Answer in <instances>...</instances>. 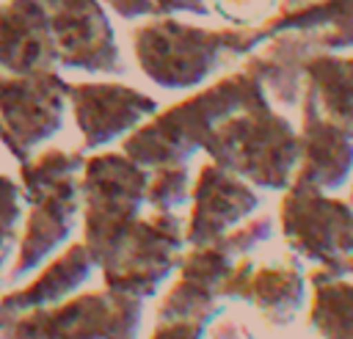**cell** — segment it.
Here are the masks:
<instances>
[{"label":"cell","instance_id":"cell-6","mask_svg":"<svg viewBox=\"0 0 353 339\" xmlns=\"http://www.w3.org/2000/svg\"><path fill=\"white\" fill-rule=\"evenodd\" d=\"M152 171L124 152H97L85 157L80 174L83 243L99 267L116 240L141 215Z\"/></svg>","mask_w":353,"mask_h":339},{"label":"cell","instance_id":"cell-10","mask_svg":"<svg viewBox=\"0 0 353 339\" xmlns=\"http://www.w3.org/2000/svg\"><path fill=\"white\" fill-rule=\"evenodd\" d=\"M58 47V66L88 74H124L121 50L102 0H44Z\"/></svg>","mask_w":353,"mask_h":339},{"label":"cell","instance_id":"cell-24","mask_svg":"<svg viewBox=\"0 0 353 339\" xmlns=\"http://www.w3.org/2000/svg\"><path fill=\"white\" fill-rule=\"evenodd\" d=\"M204 328H207L204 322L171 320V322H160L149 339H204Z\"/></svg>","mask_w":353,"mask_h":339},{"label":"cell","instance_id":"cell-17","mask_svg":"<svg viewBox=\"0 0 353 339\" xmlns=\"http://www.w3.org/2000/svg\"><path fill=\"white\" fill-rule=\"evenodd\" d=\"M94 259L85 248V243H69L55 259L44 265V270L25 287L11 289L0 298V317L19 314L39 306H52L74 295L94 273Z\"/></svg>","mask_w":353,"mask_h":339},{"label":"cell","instance_id":"cell-26","mask_svg":"<svg viewBox=\"0 0 353 339\" xmlns=\"http://www.w3.org/2000/svg\"><path fill=\"white\" fill-rule=\"evenodd\" d=\"M160 14H193V17H210L212 8L207 0H154Z\"/></svg>","mask_w":353,"mask_h":339},{"label":"cell","instance_id":"cell-25","mask_svg":"<svg viewBox=\"0 0 353 339\" xmlns=\"http://www.w3.org/2000/svg\"><path fill=\"white\" fill-rule=\"evenodd\" d=\"M110 6L121 19H143V17H160V8L154 0H102Z\"/></svg>","mask_w":353,"mask_h":339},{"label":"cell","instance_id":"cell-14","mask_svg":"<svg viewBox=\"0 0 353 339\" xmlns=\"http://www.w3.org/2000/svg\"><path fill=\"white\" fill-rule=\"evenodd\" d=\"M223 298L259 309L276 325H290L306 303V273L298 259L254 265L243 256L223 284Z\"/></svg>","mask_w":353,"mask_h":339},{"label":"cell","instance_id":"cell-2","mask_svg":"<svg viewBox=\"0 0 353 339\" xmlns=\"http://www.w3.org/2000/svg\"><path fill=\"white\" fill-rule=\"evenodd\" d=\"M138 69L165 91H185L207 83L237 58L254 55L270 33L265 28H199L171 14L149 17L132 30Z\"/></svg>","mask_w":353,"mask_h":339},{"label":"cell","instance_id":"cell-3","mask_svg":"<svg viewBox=\"0 0 353 339\" xmlns=\"http://www.w3.org/2000/svg\"><path fill=\"white\" fill-rule=\"evenodd\" d=\"M83 152L55 146L19 163V185L25 190L28 215L22 223L14 265L8 267L11 284L41 267L72 237L77 215L83 212Z\"/></svg>","mask_w":353,"mask_h":339},{"label":"cell","instance_id":"cell-29","mask_svg":"<svg viewBox=\"0 0 353 339\" xmlns=\"http://www.w3.org/2000/svg\"><path fill=\"white\" fill-rule=\"evenodd\" d=\"M350 204H353V187H350Z\"/></svg>","mask_w":353,"mask_h":339},{"label":"cell","instance_id":"cell-5","mask_svg":"<svg viewBox=\"0 0 353 339\" xmlns=\"http://www.w3.org/2000/svg\"><path fill=\"white\" fill-rule=\"evenodd\" d=\"M143 298L99 289L0 317V339H138Z\"/></svg>","mask_w":353,"mask_h":339},{"label":"cell","instance_id":"cell-21","mask_svg":"<svg viewBox=\"0 0 353 339\" xmlns=\"http://www.w3.org/2000/svg\"><path fill=\"white\" fill-rule=\"evenodd\" d=\"M149 190H146V204L154 212H179L182 207L190 204V168L188 163L179 165H160L149 168Z\"/></svg>","mask_w":353,"mask_h":339},{"label":"cell","instance_id":"cell-7","mask_svg":"<svg viewBox=\"0 0 353 339\" xmlns=\"http://www.w3.org/2000/svg\"><path fill=\"white\" fill-rule=\"evenodd\" d=\"M279 223L290 251L336 278L353 262V204L292 182L279 204Z\"/></svg>","mask_w":353,"mask_h":339},{"label":"cell","instance_id":"cell-19","mask_svg":"<svg viewBox=\"0 0 353 339\" xmlns=\"http://www.w3.org/2000/svg\"><path fill=\"white\" fill-rule=\"evenodd\" d=\"M303 91L320 113L353 138V55L314 52L303 61Z\"/></svg>","mask_w":353,"mask_h":339},{"label":"cell","instance_id":"cell-8","mask_svg":"<svg viewBox=\"0 0 353 339\" xmlns=\"http://www.w3.org/2000/svg\"><path fill=\"white\" fill-rule=\"evenodd\" d=\"M185 245V220L179 212L138 215L102 259V281L116 292L143 300L154 298L163 281L179 267Z\"/></svg>","mask_w":353,"mask_h":339},{"label":"cell","instance_id":"cell-15","mask_svg":"<svg viewBox=\"0 0 353 339\" xmlns=\"http://www.w3.org/2000/svg\"><path fill=\"white\" fill-rule=\"evenodd\" d=\"M301 163L292 182L309 185L323 193H334L347 185L353 174V138L328 121L314 99L301 96Z\"/></svg>","mask_w":353,"mask_h":339},{"label":"cell","instance_id":"cell-27","mask_svg":"<svg viewBox=\"0 0 353 339\" xmlns=\"http://www.w3.org/2000/svg\"><path fill=\"white\" fill-rule=\"evenodd\" d=\"M309 3H317V0H281V11H292V8H301Z\"/></svg>","mask_w":353,"mask_h":339},{"label":"cell","instance_id":"cell-11","mask_svg":"<svg viewBox=\"0 0 353 339\" xmlns=\"http://www.w3.org/2000/svg\"><path fill=\"white\" fill-rule=\"evenodd\" d=\"M69 107L83 135L85 152H97L119 138H127L132 130H138L146 119H152L160 110L154 96L113 80L72 83Z\"/></svg>","mask_w":353,"mask_h":339},{"label":"cell","instance_id":"cell-23","mask_svg":"<svg viewBox=\"0 0 353 339\" xmlns=\"http://www.w3.org/2000/svg\"><path fill=\"white\" fill-rule=\"evenodd\" d=\"M210 8L229 28H262L279 14L281 0H210Z\"/></svg>","mask_w":353,"mask_h":339},{"label":"cell","instance_id":"cell-18","mask_svg":"<svg viewBox=\"0 0 353 339\" xmlns=\"http://www.w3.org/2000/svg\"><path fill=\"white\" fill-rule=\"evenodd\" d=\"M270 39L298 33L312 52L353 50V0H317L292 11H279L262 25Z\"/></svg>","mask_w":353,"mask_h":339},{"label":"cell","instance_id":"cell-30","mask_svg":"<svg viewBox=\"0 0 353 339\" xmlns=\"http://www.w3.org/2000/svg\"><path fill=\"white\" fill-rule=\"evenodd\" d=\"M0 6H3V3H0Z\"/></svg>","mask_w":353,"mask_h":339},{"label":"cell","instance_id":"cell-9","mask_svg":"<svg viewBox=\"0 0 353 339\" xmlns=\"http://www.w3.org/2000/svg\"><path fill=\"white\" fill-rule=\"evenodd\" d=\"M69 85L58 69L33 74L0 72V143L17 163L30 160L41 143L61 132Z\"/></svg>","mask_w":353,"mask_h":339},{"label":"cell","instance_id":"cell-12","mask_svg":"<svg viewBox=\"0 0 353 339\" xmlns=\"http://www.w3.org/2000/svg\"><path fill=\"white\" fill-rule=\"evenodd\" d=\"M234 265L237 256L218 240L182 254L179 276L157 306V322L193 320L210 325L223 311V284Z\"/></svg>","mask_w":353,"mask_h":339},{"label":"cell","instance_id":"cell-22","mask_svg":"<svg viewBox=\"0 0 353 339\" xmlns=\"http://www.w3.org/2000/svg\"><path fill=\"white\" fill-rule=\"evenodd\" d=\"M25 223V190L17 179L0 174V284L11 254L19 245Z\"/></svg>","mask_w":353,"mask_h":339},{"label":"cell","instance_id":"cell-16","mask_svg":"<svg viewBox=\"0 0 353 339\" xmlns=\"http://www.w3.org/2000/svg\"><path fill=\"white\" fill-rule=\"evenodd\" d=\"M50 69H58V47L44 0H6L0 6V72Z\"/></svg>","mask_w":353,"mask_h":339},{"label":"cell","instance_id":"cell-28","mask_svg":"<svg viewBox=\"0 0 353 339\" xmlns=\"http://www.w3.org/2000/svg\"><path fill=\"white\" fill-rule=\"evenodd\" d=\"M347 278H353V262L347 265Z\"/></svg>","mask_w":353,"mask_h":339},{"label":"cell","instance_id":"cell-1","mask_svg":"<svg viewBox=\"0 0 353 339\" xmlns=\"http://www.w3.org/2000/svg\"><path fill=\"white\" fill-rule=\"evenodd\" d=\"M262 99H270L265 83L245 63L243 69L218 77L215 83L179 99L176 105L157 110L138 130L121 138V152L143 168L190 163V157L204 149V141L210 138L215 124Z\"/></svg>","mask_w":353,"mask_h":339},{"label":"cell","instance_id":"cell-20","mask_svg":"<svg viewBox=\"0 0 353 339\" xmlns=\"http://www.w3.org/2000/svg\"><path fill=\"white\" fill-rule=\"evenodd\" d=\"M312 309L309 322L320 339H353V284L336 278L323 267L309 273Z\"/></svg>","mask_w":353,"mask_h":339},{"label":"cell","instance_id":"cell-13","mask_svg":"<svg viewBox=\"0 0 353 339\" xmlns=\"http://www.w3.org/2000/svg\"><path fill=\"white\" fill-rule=\"evenodd\" d=\"M259 209L254 185L212 160L199 168L190 187V215L185 220V243L190 248L210 245Z\"/></svg>","mask_w":353,"mask_h":339},{"label":"cell","instance_id":"cell-4","mask_svg":"<svg viewBox=\"0 0 353 339\" xmlns=\"http://www.w3.org/2000/svg\"><path fill=\"white\" fill-rule=\"evenodd\" d=\"M201 152L248 185L284 193L301 163V135L262 99L215 124Z\"/></svg>","mask_w":353,"mask_h":339}]
</instances>
